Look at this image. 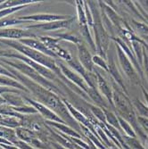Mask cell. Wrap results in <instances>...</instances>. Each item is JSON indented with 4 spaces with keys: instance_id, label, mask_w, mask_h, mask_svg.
<instances>
[{
    "instance_id": "33",
    "label": "cell",
    "mask_w": 148,
    "mask_h": 149,
    "mask_svg": "<svg viewBox=\"0 0 148 149\" xmlns=\"http://www.w3.org/2000/svg\"><path fill=\"white\" fill-rule=\"evenodd\" d=\"M142 91H143V94H144V97L145 98V102H146V104L148 106V92L146 90H145V88H142Z\"/></svg>"
},
{
    "instance_id": "29",
    "label": "cell",
    "mask_w": 148,
    "mask_h": 149,
    "mask_svg": "<svg viewBox=\"0 0 148 149\" xmlns=\"http://www.w3.org/2000/svg\"><path fill=\"white\" fill-rule=\"evenodd\" d=\"M118 119H119V123H120V125L124 129V130H126V132L129 135H130V136H134L133 130H132L131 126L129 125V123H128V121L125 119H123L122 117H120V116L118 117Z\"/></svg>"
},
{
    "instance_id": "3",
    "label": "cell",
    "mask_w": 148,
    "mask_h": 149,
    "mask_svg": "<svg viewBox=\"0 0 148 149\" xmlns=\"http://www.w3.org/2000/svg\"><path fill=\"white\" fill-rule=\"evenodd\" d=\"M87 3L93 16V29L94 33H95V44L97 45V50L98 51L100 56H102L104 59H106V53L110 45V40L109 35L107 33L102 21V13H100L99 7L94 1H87Z\"/></svg>"
},
{
    "instance_id": "32",
    "label": "cell",
    "mask_w": 148,
    "mask_h": 149,
    "mask_svg": "<svg viewBox=\"0 0 148 149\" xmlns=\"http://www.w3.org/2000/svg\"><path fill=\"white\" fill-rule=\"evenodd\" d=\"M0 75H4V76H7V77H10L12 79H16V78L13 76L6 68H5V67L2 65V64H0ZM17 80V79H16Z\"/></svg>"
},
{
    "instance_id": "1",
    "label": "cell",
    "mask_w": 148,
    "mask_h": 149,
    "mask_svg": "<svg viewBox=\"0 0 148 149\" xmlns=\"http://www.w3.org/2000/svg\"><path fill=\"white\" fill-rule=\"evenodd\" d=\"M0 64H2L5 68H6L13 76H15L19 82H21L27 89L30 91V93L32 94L33 96L38 99V102L46 105L51 111H53L56 114H57L59 117L63 118V120H68L72 123H75V121L72 120V118L70 114V112L68 111V109H67L65 104L60 98V97L57 94L54 93L53 91L47 89L46 88L42 87L41 85L34 82L33 80H31L28 77L24 76L17 70L13 69V67L8 66L2 63H0Z\"/></svg>"
},
{
    "instance_id": "22",
    "label": "cell",
    "mask_w": 148,
    "mask_h": 149,
    "mask_svg": "<svg viewBox=\"0 0 148 149\" xmlns=\"http://www.w3.org/2000/svg\"><path fill=\"white\" fill-rule=\"evenodd\" d=\"M132 104L134 107V110L137 111L138 113H139L138 116H143L148 118V106L147 104H144L139 99H134L132 101Z\"/></svg>"
},
{
    "instance_id": "31",
    "label": "cell",
    "mask_w": 148,
    "mask_h": 149,
    "mask_svg": "<svg viewBox=\"0 0 148 149\" xmlns=\"http://www.w3.org/2000/svg\"><path fill=\"white\" fill-rule=\"evenodd\" d=\"M137 120L138 123L145 130V131L148 132V118L143 117V116H137Z\"/></svg>"
},
{
    "instance_id": "5",
    "label": "cell",
    "mask_w": 148,
    "mask_h": 149,
    "mask_svg": "<svg viewBox=\"0 0 148 149\" xmlns=\"http://www.w3.org/2000/svg\"><path fill=\"white\" fill-rule=\"evenodd\" d=\"M122 88L117 84L113 85V106L118 110V112L123 116L127 121H129L130 123L135 124L138 123L137 115L134 110L132 102L129 99Z\"/></svg>"
},
{
    "instance_id": "16",
    "label": "cell",
    "mask_w": 148,
    "mask_h": 149,
    "mask_svg": "<svg viewBox=\"0 0 148 149\" xmlns=\"http://www.w3.org/2000/svg\"><path fill=\"white\" fill-rule=\"evenodd\" d=\"M107 64H108V72L111 73L113 79H114V81L116 82V84L122 88V90L125 93V94H128L127 93V89H126V86L124 84V80L122 77V75H120L117 66H116V63L113 60V58L111 56L108 60V62H107Z\"/></svg>"
},
{
    "instance_id": "7",
    "label": "cell",
    "mask_w": 148,
    "mask_h": 149,
    "mask_svg": "<svg viewBox=\"0 0 148 149\" xmlns=\"http://www.w3.org/2000/svg\"><path fill=\"white\" fill-rule=\"evenodd\" d=\"M56 62L57 66L59 67V69H60L63 76L66 79H69L72 83V85H75L76 87H78L79 89H81L83 92H85L88 95V92L90 88L88 87L87 82L84 80V79L80 76L79 73H77L75 71H73L72 68H70V67H68V66H66V64L63 61H61L59 59H56Z\"/></svg>"
},
{
    "instance_id": "27",
    "label": "cell",
    "mask_w": 148,
    "mask_h": 149,
    "mask_svg": "<svg viewBox=\"0 0 148 149\" xmlns=\"http://www.w3.org/2000/svg\"><path fill=\"white\" fill-rule=\"evenodd\" d=\"M89 109L91 110V112L93 113L94 115H96L98 119H100L101 120H105V115H104V108H101L97 105H94L89 104Z\"/></svg>"
},
{
    "instance_id": "26",
    "label": "cell",
    "mask_w": 148,
    "mask_h": 149,
    "mask_svg": "<svg viewBox=\"0 0 148 149\" xmlns=\"http://www.w3.org/2000/svg\"><path fill=\"white\" fill-rule=\"evenodd\" d=\"M104 115H105V120L108 121V123L115 127L119 126V119L118 117L111 111H107L105 108H104Z\"/></svg>"
},
{
    "instance_id": "24",
    "label": "cell",
    "mask_w": 148,
    "mask_h": 149,
    "mask_svg": "<svg viewBox=\"0 0 148 149\" xmlns=\"http://www.w3.org/2000/svg\"><path fill=\"white\" fill-rule=\"evenodd\" d=\"M132 25L139 34H141V36H147L148 35V25L144 23V22H139L137 21H132Z\"/></svg>"
},
{
    "instance_id": "10",
    "label": "cell",
    "mask_w": 148,
    "mask_h": 149,
    "mask_svg": "<svg viewBox=\"0 0 148 149\" xmlns=\"http://www.w3.org/2000/svg\"><path fill=\"white\" fill-rule=\"evenodd\" d=\"M36 34L31 30L28 29H18V28H4L0 29V39L2 38L6 39H22L24 38H36Z\"/></svg>"
},
{
    "instance_id": "25",
    "label": "cell",
    "mask_w": 148,
    "mask_h": 149,
    "mask_svg": "<svg viewBox=\"0 0 148 149\" xmlns=\"http://www.w3.org/2000/svg\"><path fill=\"white\" fill-rule=\"evenodd\" d=\"M92 61L94 65L98 66L99 68L104 69V71L108 72V64H107V62L105 59H104L102 56H100L99 55L97 56H92Z\"/></svg>"
},
{
    "instance_id": "34",
    "label": "cell",
    "mask_w": 148,
    "mask_h": 149,
    "mask_svg": "<svg viewBox=\"0 0 148 149\" xmlns=\"http://www.w3.org/2000/svg\"><path fill=\"white\" fill-rule=\"evenodd\" d=\"M142 38H144V40L145 41V44H146V43L148 44V35H147V36H143Z\"/></svg>"
},
{
    "instance_id": "17",
    "label": "cell",
    "mask_w": 148,
    "mask_h": 149,
    "mask_svg": "<svg viewBox=\"0 0 148 149\" xmlns=\"http://www.w3.org/2000/svg\"><path fill=\"white\" fill-rule=\"evenodd\" d=\"M88 96L90 101L95 103V105H97L99 107L101 106V108H105V109L106 107H108V104L106 103L107 101L104 99L103 96L97 88H90L88 92Z\"/></svg>"
},
{
    "instance_id": "30",
    "label": "cell",
    "mask_w": 148,
    "mask_h": 149,
    "mask_svg": "<svg viewBox=\"0 0 148 149\" xmlns=\"http://www.w3.org/2000/svg\"><path fill=\"white\" fill-rule=\"evenodd\" d=\"M143 72L145 73L147 81H148V54L145 51V48L144 50V55H143Z\"/></svg>"
},
{
    "instance_id": "35",
    "label": "cell",
    "mask_w": 148,
    "mask_h": 149,
    "mask_svg": "<svg viewBox=\"0 0 148 149\" xmlns=\"http://www.w3.org/2000/svg\"><path fill=\"white\" fill-rule=\"evenodd\" d=\"M146 18H147V19H148V16H147V15H146Z\"/></svg>"
},
{
    "instance_id": "6",
    "label": "cell",
    "mask_w": 148,
    "mask_h": 149,
    "mask_svg": "<svg viewBox=\"0 0 148 149\" xmlns=\"http://www.w3.org/2000/svg\"><path fill=\"white\" fill-rule=\"evenodd\" d=\"M2 57H8V58H13V59H18L22 61L23 63H25L26 64H28L29 66H31L32 69H34L36 72H38L40 75L43 76L44 78L47 79L48 80H56L57 79V76L55 74V72H53L51 70L47 69V67L39 64L34 61H32L31 59L26 57L23 55H21V54H17L15 52H10L7 51L5 55Z\"/></svg>"
},
{
    "instance_id": "18",
    "label": "cell",
    "mask_w": 148,
    "mask_h": 149,
    "mask_svg": "<svg viewBox=\"0 0 148 149\" xmlns=\"http://www.w3.org/2000/svg\"><path fill=\"white\" fill-rule=\"evenodd\" d=\"M0 85L1 86H6V87H9V88H19L26 93L31 94L30 91L27 89L21 82H19L18 80L12 79L10 77L7 76H4V75H0Z\"/></svg>"
},
{
    "instance_id": "12",
    "label": "cell",
    "mask_w": 148,
    "mask_h": 149,
    "mask_svg": "<svg viewBox=\"0 0 148 149\" xmlns=\"http://www.w3.org/2000/svg\"><path fill=\"white\" fill-rule=\"evenodd\" d=\"M77 48H78V56H79V63H81V65L88 72H93L94 69H95V66H94L92 61V56L89 50L88 49L87 46L81 42L77 45Z\"/></svg>"
},
{
    "instance_id": "8",
    "label": "cell",
    "mask_w": 148,
    "mask_h": 149,
    "mask_svg": "<svg viewBox=\"0 0 148 149\" xmlns=\"http://www.w3.org/2000/svg\"><path fill=\"white\" fill-rule=\"evenodd\" d=\"M116 51L118 55V59L120 62V64L122 66L123 72H125L126 76L132 81L134 84H139V75L136 69L134 68L132 63L129 61L128 56L125 55V53L122 51L117 44H116Z\"/></svg>"
},
{
    "instance_id": "13",
    "label": "cell",
    "mask_w": 148,
    "mask_h": 149,
    "mask_svg": "<svg viewBox=\"0 0 148 149\" xmlns=\"http://www.w3.org/2000/svg\"><path fill=\"white\" fill-rule=\"evenodd\" d=\"M71 15H51V13H38V15H33L29 16H22L19 17L21 20L28 21V22H51L56 21H62L71 18Z\"/></svg>"
},
{
    "instance_id": "4",
    "label": "cell",
    "mask_w": 148,
    "mask_h": 149,
    "mask_svg": "<svg viewBox=\"0 0 148 149\" xmlns=\"http://www.w3.org/2000/svg\"><path fill=\"white\" fill-rule=\"evenodd\" d=\"M0 63L13 67V69L17 70L24 76L28 77L29 79L33 80L34 82L41 85L42 87L46 88L47 89H48L50 91H53L54 93L57 94L58 96L63 95V93L58 88V87L56 85H55L53 82H51L50 80H48L47 79L41 76L38 72H36L34 69L31 68V66L26 64L22 61L18 60V59H13V58H10V60H9V59H6V57H1L0 58Z\"/></svg>"
},
{
    "instance_id": "21",
    "label": "cell",
    "mask_w": 148,
    "mask_h": 149,
    "mask_svg": "<svg viewBox=\"0 0 148 149\" xmlns=\"http://www.w3.org/2000/svg\"><path fill=\"white\" fill-rule=\"evenodd\" d=\"M23 23H33V22L21 20L19 17L18 18H13V17H11V18H4V19L0 20V29L10 28V27H12V26L20 25V24H23Z\"/></svg>"
},
{
    "instance_id": "9",
    "label": "cell",
    "mask_w": 148,
    "mask_h": 149,
    "mask_svg": "<svg viewBox=\"0 0 148 149\" xmlns=\"http://www.w3.org/2000/svg\"><path fill=\"white\" fill-rule=\"evenodd\" d=\"M76 17L72 16L69 19L62 20V21H56L51 22H45V23H38V24H31L25 27V29L28 30H34V31H56L61 29H69L72 24L74 22Z\"/></svg>"
},
{
    "instance_id": "11",
    "label": "cell",
    "mask_w": 148,
    "mask_h": 149,
    "mask_svg": "<svg viewBox=\"0 0 148 149\" xmlns=\"http://www.w3.org/2000/svg\"><path fill=\"white\" fill-rule=\"evenodd\" d=\"M93 73H95L96 76V82L98 91L101 93L102 96L104 97L105 100L108 102L112 106H113V88L109 86L108 82L105 79L97 72L96 69H94Z\"/></svg>"
},
{
    "instance_id": "23",
    "label": "cell",
    "mask_w": 148,
    "mask_h": 149,
    "mask_svg": "<svg viewBox=\"0 0 148 149\" xmlns=\"http://www.w3.org/2000/svg\"><path fill=\"white\" fill-rule=\"evenodd\" d=\"M56 37H57V38H59L60 40L61 39H63V40H68V41L75 44L76 46L79 43H81L82 41L80 40L78 37L72 35V34H70V33H67V32H64V33H60V34H55Z\"/></svg>"
},
{
    "instance_id": "28",
    "label": "cell",
    "mask_w": 148,
    "mask_h": 149,
    "mask_svg": "<svg viewBox=\"0 0 148 149\" xmlns=\"http://www.w3.org/2000/svg\"><path fill=\"white\" fill-rule=\"evenodd\" d=\"M27 6H17V7H13V8H7V9H4V10H0V19H4L5 17L12 15V13L17 12L18 10L22 9L23 7H25Z\"/></svg>"
},
{
    "instance_id": "36",
    "label": "cell",
    "mask_w": 148,
    "mask_h": 149,
    "mask_svg": "<svg viewBox=\"0 0 148 149\" xmlns=\"http://www.w3.org/2000/svg\"><path fill=\"white\" fill-rule=\"evenodd\" d=\"M0 46H1V42H0Z\"/></svg>"
},
{
    "instance_id": "19",
    "label": "cell",
    "mask_w": 148,
    "mask_h": 149,
    "mask_svg": "<svg viewBox=\"0 0 148 149\" xmlns=\"http://www.w3.org/2000/svg\"><path fill=\"white\" fill-rule=\"evenodd\" d=\"M2 97L6 101V104L11 106L19 107L25 105V100L21 97H17V95H13V93H6L2 95Z\"/></svg>"
},
{
    "instance_id": "15",
    "label": "cell",
    "mask_w": 148,
    "mask_h": 149,
    "mask_svg": "<svg viewBox=\"0 0 148 149\" xmlns=\"http://www.w3.org/2000/svg\"><path fill=\"white\" fill-rule=\"evenodd\" d=\"M25 100V102L29 103L31 106H33L35 109L37 110V112H39L40 114L43 115L45 118L47 119H49L51 120H56V121H62L61 118L54 113L53 111H51L49 108H47L46 105L42 104L41 103H39L38 101H34L33 99L31 98H29V97H24L23 98Z\"/></svg>"
},
{
    "instance_id": "14",
    "label": "cell",
    "mask_w": 148,
    "mask_h": 149,
    "mask_svg": "<svg viewBox=\"0 0 148 149\" xmlns=\"http://www.w3.org/2000/svg\"><path fill=\"white\" fill-rule=\"evenodd\" d=\"M18 41L27 47H29L32 49H35L40 53L44 54V55H47L54 59H58L57 56L54 54L53 51H51L49 48H47L45 44H43L40 40L38 39H36V38H22V39H20Z\"/></svg>"
},
{
    "instance_id": "2",
    "label": "cell",
    "mask_w": 148,
    "mask_h": 149,
    "mask_svg": "<svg viewBox=\"0 0 148 149\" xmlns=\"http://www.w3.org/2000/svg\"><path fill=\"white\" fill-rule=\"evenodd\" d=\"M0 42L2 44H6L9 47H11L12 48H13L15 51H18L22 55L25 56L26 57H28L30 59H31L32 61L41 64L45 67H47V69L51 70L53 72H55V74L56 76H61V78L63 79H64V81H68L62 74L59 67L56 64V60L47 55H44V54L40 53L35 49H32L29 47H27L22 43H20L18 40H10V39H0Z\"/></svg>"
},
{
    "instance_id": "20",
    "label": "cell",
    "mask_w": 148,
    "mask_h": 149,
    "mask_svg": "<svg viewBox=\"0 0 148 149\" xmlns=\"http://www.w3.org/2000/svg\"><path fill=\"white\" fill-rule=\"evenodd\" d=\"M36 2L38 1H34V0H12V1H4L2 4H0V10L22 6H28L30 4H33Z\"/></svg>"
}]
</instances>
